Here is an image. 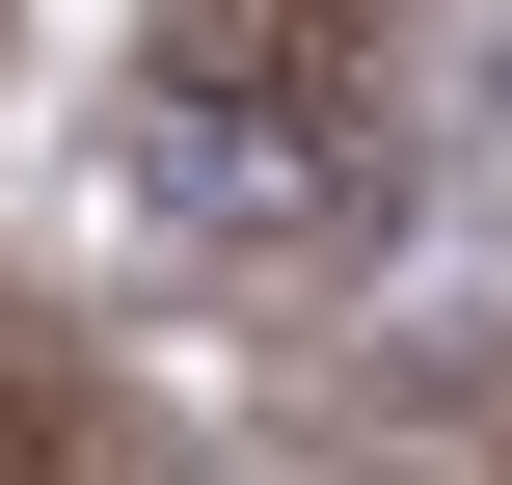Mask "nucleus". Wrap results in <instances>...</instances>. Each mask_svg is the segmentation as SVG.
<instances>
[{"label":"nucleus","instance_id":"1","mask_svg":"<svg viewBox=\"0 0 512 485\" xmlns=\"http://www.w3.org/2000/svg\"><path fill=\"white\" fill-rule=\"evenodd\" d=\"M135 216L189 270H297L378 216V0H162L135 54Z\"/></svg>","mask_w":512,"mask_h":485}]
</instances>
